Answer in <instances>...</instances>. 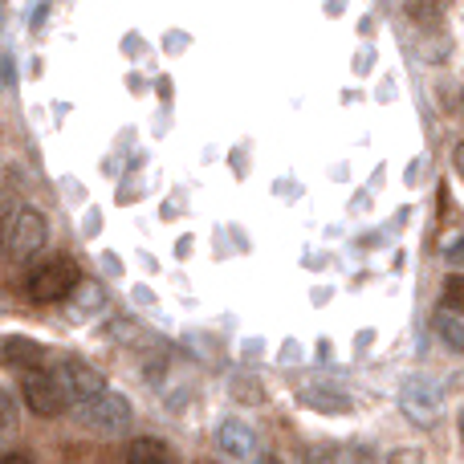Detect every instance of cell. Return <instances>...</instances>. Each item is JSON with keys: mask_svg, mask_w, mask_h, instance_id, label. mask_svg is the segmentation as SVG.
Masks as SVG:
<instances>
[{"mask_svg": "<svg viewBox=\"0 0 464 464\" xmlns=\"http://www.w3.org/2000/svg\"><path fill=\"white\" fill-rule=\"evenodd\" d=\"M73 318H82V314H90V310H98V305H102V289L98 285H90V281H78V285H73Z\"/></svg>", "mask_w": 464, "mask_h": 464, "instance_id": "12", "label": "cell"}, {"mask_svg": "<svg viewBox=\"0 0 464 464\" xmlns=\"http://www.w3.org/2000/svg\"><path fill=\"white\" fill-rule=\"evenodd\" d=\"M0 16H5V0H0Z\"/></svg>", "mask_w": 464, "mask_h": 464, "instance_id": "20", "label": "cell"}, {"mask_svg": "<svg viewBox=\"0 0 464 464\" xmlns=\"http://www.w3.org/2000/svg\"><path fill=\"white\" fill-rule=\"evenodd\" d=\"M5 362L8 367L41 371V362H45V346H37L33 338H5Z\"/></svg>", "mask_w": 464, "mask_h": 464, "instance_id": "10", "label": "cell"}, {"mask_svg": "<svg viewBox=\"0 0 464 464\" xmlns=\"http://www.w3.org/2000/svg\"><path fill=\"white\" fill-rule=\"evenodd\" d=\"M82 281L78 265L70 261V256H53V261L37 265V269L29 273V297L33 302H65V297L73 294V285Z\"/></svg>", "mask_w": 464, "mask_h": 464, "instance_id": "2", "label": "cell"}, {"mask_svg": "<svg viewBox=\"0 0 464 464\" xmlns=\"http://www.w3.org/2000/svg\"><path fill=\"white\" fill-rule=\"evenodd\" d=\"M460 277H452L449 281V289H444V310H460Z\"/></svg>", "mask_w": 464, "mask_h": 464, "instance_id": "16", "label": "cell"}, {"mask_svg": "<svg viewBox=\"0 0 464 464\" xmlns=\"http://www.w3.org/2000/svg\"><path fill=\"white\" fill-rule=\"evenodd\" d=\"M436 334L444 338V346L449 351H464V318H460V310H436Z\"/></svg>", "mask_w": 464, "mask_h": 464, "instance_id": "11", "label": "cell"}, {"mask_svg": "<svg viewBox=\"0 0 464 464\" xmlns=\"http://www.w3.org/2000/svg\"><path fill=\"white\" fill-rule=\"evenodd\" d=\"M302 464H338V452L330 449V444H318V449H310V452H305Z\"/></svg>", "mask_w": 464, "mask_h": 464, "instance_id": "15", "label": "cell"}, {"mask_svg": "<svg viewBox=\"0 0 464 464\" xmlns=\"http://www.w3.org/2000/svg\"><path fill=\"white\" fill-rule=\"evenodd\" d=\"M400 411L411 420V424L432 428L436 416H440V387H436L432 379H424V375L403 379V387H400Z\"/></svg>", "mask_w": 464, "mask_h": 464, "instance_id": "4", "label": "cell"}, {"mask_svg": "<svg viewBox=\"0 0 464 464\" xmlns=\"http://www.w3.org/2000/svg\"><path fill=\"white\" fill-rule=\"evenodd\" d=\"M387 464H424V457H420L416 449H400V452H392V460Z\"/></svg>", "mask_w": 464, "mask_h": 464, "instance_id": "17", "label": "cell"}, {"mask_svg": "<svg viewBox=\"0 0 464 464\" xmlns=\"http://www.w3.org/2000/svg\"><path fill=\"white\" fill-rule=\"evenodd\" d=\"M45 240H49V220L41 217L37 208H21L16 217H8V225H5V253L13 256V261L33 256L37 248H45Z\"/></svg>", "mask_w": 464, "mask_h": 464, "instance_id": "3", "label": "cell"}, {"mask_svg": "<svg viewBox=\"0 0 464 464\" xmlns=\"http://www.w3.org/2000/svg\"><path fill=\"white\" fill-rule=\"evenodd\" d=\"M24 403H29V411L41 420H53L70 408L57 375H49V371H29V379H24Z\"/></svg>", "mask_w": 464, "mask_h": 464, "instance_id": "5", "label": "cell"}, {"mask_svg": "<svg viewBox=\"0 0 464 464\" xmlns=\"http://www.w3.org/2000/svg\"><path fill=\"white\" fill-rule=\"evenodd\" d=\"M0 464H33V457H29V452H5Z\"/></svg>", "mask_w": 464, "mask_h": 464, "instance_id": "18", "label": "cell"}, {"mask_svg": "<svg viewBox=\"0 0 464 464\" xmlns=\"http://www.w3.org/2000/svg\"><path fill=\"white\" fill-rule=\"evenodd\" d=\"M13 428H16V400H13V392L0 387V436H8Z\"/></svg>", "mask_w": 464, "mask_h": 464, "instance_id": "14", "label": "cell"}, {"mask_svg": "<svg viewBox=\"0 0 464 464\" xmlns=\"http://www.w3.org/2000/svg\"><path fill=\"white\" fill-rule=\"evenodd\" d=\"M302 403L314 411H322V416H351V395L338 392V387H326V383H310L302 387Z\"/></svg>", "mask_w": 464, "mask_h": 464, "instance_id": "8", "label": "cell"}, {"mask_svg": "<svg viewBox=\"0 0 464 464\" xmlns=\"http://www.w3.org/2000/svg\"><path fill=\"white\" fill-rule=\"evenodd\" d=\"M196 464H212V460H196Z\"/></svg>", "mask_w": 464, "mask_h": 464, "instance_id": "21", "label": "cell"}, {"mask_svg": "<svg viewBox=\"0 0 464 464\" xmlns=\"http://www.w3.org/2000/svg\"><path fill=\"white\" fill-rule=\"evenodd\" d=\"M256 464H277V457H261V460H256Z\"/></svg>", "mask_w": 464, "mask_h": 464, "instance_id": "19", "label": "cell"}, {"mask_svg": "<svg viewBox=\"0 0 464 464\" xmlns=\"http://www.w3.org/2000/svg\"><path fill=\"white\" fill-rule=\"evenodd\" d=\"M130 403L119 392H102L90 403H78V424L90 428L94 436H122L130 428Z\"/></svg>", "mask_w": 464, "mask_h": 464, "instance_id": "1", "label": "cell"}, {"mask_svg": "<svg viewBox=\"0 0 464 464\" xmlns=\"http://www.w3.org/2000/svg\"><path fill=\"white\" fill-rule=\"evenodd\" d=\"M127 464H176V452L160 436H139L127 444Z\"/></svg>", "mask_w": 464, "mask_h": 464, "instance_id": "9", "label": "cell"}, {"mask_svg": "<svg viewBox=\"0 0 464 464\" xmlns=\"http://www.w3.org/2000/svg\"><path fill=\"white\" fill-rule=\"evenodd\" d=\"M228 392H232V400H240V403H261L265 400L261 379H253V375H237Z\"/></svg>", "mask_w": 464, "mask_h": 464, "instance_id": "13", "label": "cell"}, {"mask_svg": "<svg viewBox=\"0 0 464 464\" xmlns=\"http://www.w3.org/2000/svg\"><path fill=\"white\" fill-rule=\"evenodd\" d=\"M217 449L225 452L232 460H248L256 457V432L253 424H245V420H225L217 432Z\"/></svg>", "mask_w": 464, "mask_h": 464, "instance_id": "7", "label": "cell"}, {"mask_svg": "<svg viewBox=\"0 0 464 464\" xmlns=\"http://www.w3.org/2000/svg\"><path fill=\"white\" fill-rule=\"evenodd\" d=\"M57 383H62V392H65V400L70 403H90L94 395L106 392L102 371L90 367L86 359H65L62 367H57Z\"/></svg>", "mask_w": 464, "mask_h": 464, "instance_id": "6", "label": "cell"}]
</instances>
